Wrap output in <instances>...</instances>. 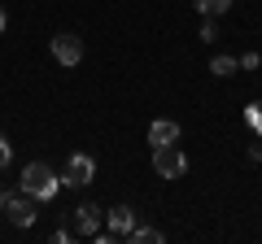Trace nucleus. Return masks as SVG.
I'll use <instances>...</instances> for the list:
<instances>
[{
	"label": "nucleus",
	"instance_id": "obj_1",
	"mask_svg": "<svg viewBox=\"0 0 262 244\" xmlns=\"http://www.w3.org/2000/svg\"><path fill=\"white\" fill-rule=\"evenodd\" d=\"M57 188H61V179H57L53 166H44V161H31V166L22 170V192H27L31 201H53Z\"/></svg>",
	"mask_w": 262,
	"mask_h": 244
},
{
	"label": "nucleus",
	"instance_id": "obj_2",
	"mask_svg": "<svg viewBox=\"0 0 262 244\" xmlns=\"http://www.w3.org/2000/svg\"><path fill=\"white\" fill-rule=\"evenodd\" d=\"M153 170H158L162 179H179L188 170V157L175 149V144H158V149H153Z\"/></svg>",
	"mask_w": 262,
	"mask_h": 244
},
{
	"label": "nucleus",
	"instance_id": "obj_3",
	"mask_svg": "<svg viewBox=\"0 0 262 244\" xmlns=\"http://www.w3.org/2000/svg\"><path fill=\"white\" fill-rule=\"evenodd\" d=\"M66 183H70V188H88V183H92L96 179V161L88 157V153H75V157L66 161Z\"/></svg>",
	"mask_w": 262,
	"mask_h": 244
},
{
	"label": "nucleus",
	"instance_id": "obj_4",
	"mask_svg": "<svg viewBox=\"0 0 262 244\" xmlns=\"http://www.w3.org/2000/svg\"><path fill=\"white\" fill-rule=\"evenodd\" d=\"M5 214H9L13 227H31V223H35V205H31L27 192H13V197H5Z\"/></svg>",
	"mask_w": 262,
	"mask_h": 244
},
{
	"label": "nucleus",
	"instance_id": "obj_5",
	"mask_svg": "<svg viewBox=\"0 0 262 244\" xmlns=\"http://www.w3.org/2000/svg\"><path fill=\"white\" fill-rule=\"evenodd\" d=\"M53 57L61 66H79V61H83V39L79 35H57L53 39Z\"/></svg>",
	"mask_w": 262,
	"mask_h": 244
},
{
	"label": "nucleus",
	"instance_id": "obj_6",
	"mask_svg": "<svg viewBox=\"0 0 262 244\" xmlns=\"http://www.w3.org/2000/svg\"><path fill=\"white\" fill-rule=\"evenodd\" d=\"M105 218H110V235H114V240H122V235H131V231H136V214H131L127 205H114Z\"/></svg>",
	"mask_w": 262,
	"mask_h": 244
},
{
	"label": "nucleus",
	"instance_id": "obj_7",
	"mask_svg": "<svg viewBox=\"0 0 262 244\" xmlns=\"http://www.w3.org/2000/svg\"><path fill=\"white\" fill-rule=\"evenodd\" d=\"M179 140V122H170V118H158L149 127V144L158 149V144H175Z\"/></svg>",
	"mask_w": 262,
	"mask_h": 244
},
{
	"label": "nucleus",
	"instance_id": "obj_8",
	"mask_svg": "<svg viewBox=\"0 0 262 244\" xmlns=\"http://www.w3.org/2000/svg\"><path fill=\"white\" fill-rule=\"evenodd\" d=\"M96 227H101V209L96 205H79L75 209V231L79 235H96Z\"/></svg>",
	"mask_w": 262,
	"mask_h": 244
},
{
	"label": "nucleus",
	"instance_id": "obj_9",
	"mask_svg": "<svg viewBox=\"0 0 262 244\" xmlns=\"http://www.w3.org/2000/svg\"><path fill=\"white\" fill-rule=\"evenodd\" d=\"M196 9H201V18H219L232 9V0H196Z\"/></svg>",
	"mask_w": 262,
	"mask_h": 244
},
{
	"label": "nucleus",
	"instance_id": "obj_10",
	"mask_svg": "<svg viewBox=\"0 0 262 244\" xmlns=\"http://www.w3.org/2000/svg\"><path fill=\"white\" fill-rule=\"evenodd\" d=\"M210 75H219V79L236 75V57H214V61H210Z\"/></svg>",
	"mask_w": 262,
	"mask_h": 244
},
{
	"label": "nucleus",
	"instance_id": "obj_11",
	"mask_svg": "<svg viewBox=\"0 0 262 244\" xmlns=\"http://www.w3.org/2000/svg\"><path fill=\"white\" fill-rule=\"evenodd\" d=\"M131 240H136V244H162V231H158V227H136Z\"/></svg>",
	"mask_w": 262,
	"mask_h": 244
},
{
	"label": "nucleus",
	"instance_id": "obj_12",
	"mask_svg": "<svg viewBox=\"0 0 262 244\" xmlns=\"http://www.w3.org/2000/svg\"><path fill=\"white\" fill-rule=\"evenodd\" d=\"M9 157H13V149H9V140H5V135H0V170L9 166Z\"/></svg>",
	"mask_w": 262,
	"mask_h": 244
},
{
	"label": "nucleus",
	"instance_id": "obj_13",
	"mask_svg": "<svg viewBox=\"0 0 262 244\" xmlns=\"http://www.w3.org/2000/svg\"><path fill=\"white\" fill-rule=\"evenodd\" d=\"M219 35V27H214V18H206V22H201V39H214Z\"/></svg>",
	"mask_w": 262,
	"mask_h": 244
},
{
	"label": "nucleus",
	"instance_id": "obj_14",
	"mask_svg": "<svg viewBox=\"0 0 262 244\" xmlns=\"http://www.w3.org/2000/svg\"><path fill=\"white\" fill-rule=\"evenodd\" d=\"M249 122H253V127H258V131H262V105H258V101L249 105Z\"/></svg>",
	"mask_w": 262,
	"mask_h": 244
},
{
	"label": "nucleus",
	"instance_id": "obj_15",
	"mask_svg": "<svg viewBox=\"0 0 262 244\" xmlns=\"http://www.w3.org/2000/svg\"><path fill=\"white\" fill-rule=\"evenodd\" d=\"M258 61H262L258 53H245V57H241V66H245V70H258Z\"/></svg>",
	"mask_w": 262,
	"mask_h": 244
},
{
	"label": "nucleus",
	"instance_id": "obj_16",
	"mask_svg": "<svg viewBox=\"0 0 262 244\" xmlns=\"http://www.w3.org/2000/svg\"><path fill=\"white\" fill-rule=\"evenodd\" d=\"M0 31H5V5H0Z\"/></svg>",
	"mask_w": 262,
	"mask_h": 244
},
{
	"label": "nucleus",
	"instance_id": "obj_17",
	"mask_svg": "<svg viewBox=\"0 0 262 244\" xmlns=\"http://www.w3.org/2000/svg\"><path fill=\"white\" fill-rule=\"evenodd\" d=\"M0 209H5V192H0Z\"/></svg>",
	"mask_w": 262,
	"mask_h": 244
}]
</instances>
